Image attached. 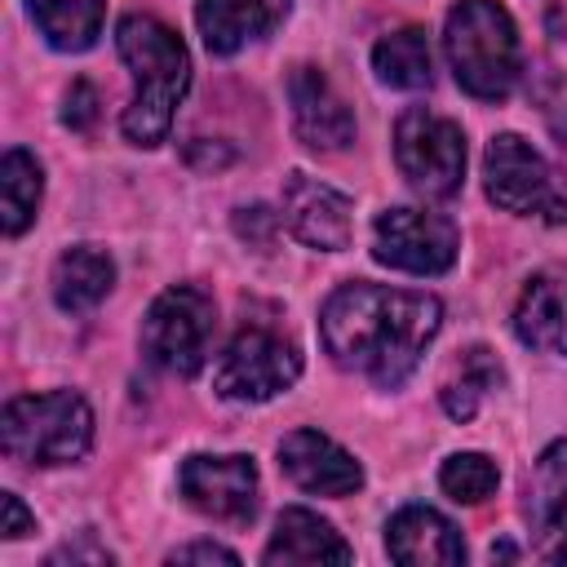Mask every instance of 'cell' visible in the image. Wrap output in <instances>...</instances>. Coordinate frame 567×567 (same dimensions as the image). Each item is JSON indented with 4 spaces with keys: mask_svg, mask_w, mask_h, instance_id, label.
Segmentation results:
<instances>
[{
    "mask_svg": "<svg viewBox=\"0 0 567 567\" xmlns=\"http://www.w3.org/2000/svg\"><path fill=\"white\" fill-rule=\"evenodd\" d=\"M439 323H443L439 297L354 279L323 301L319 337L337 368L359 372L381 390H394L412 377Z\"/></svg>",
    "mask_w": 567,
    "mask_h": 567,
    "instance_id": "1",
    "label": "cell"
},
{
    "mask_svg": "<svg viewBox=\"0 0 567 567\" xmlns=\"http://www.w3.org/2000/svg\"><path fill=\"white\" fill-rule=\"evenodd\" d=\"M115 49L137 80V93H133L120 128L133 146H159L177 115V102L190 89V53H186L182 35L151 13L120 18Z\"/></svg>",
    "mask_w": 567,
    "mask_h": 567,
    "instance_id": "2",
    "label": "cell"
},
{
    "mask_svg": "<svg viewBox=\"0 0 567 567\" xmlns=\"http://www.w3.org/2000/svg\"><path fill=\"white\" fill-rule=\"evenodd\" d=\"M443 49L470 97L501 102L518 80V31L496 0H456L443 22Z\"/></svg>",
    "mask_w": 567,
    "mask_h": 567,
    "instance_id": "3",
    "label": "cell"
},
{
    "mask_svg": "<svg viewBox=\"0 0 567 567\" xmlns=\"http://www.w3.org/2000/svg\"><path fill=\"white\" fill-rule=\"evenodd\" d=\"M0 443L22 465H71L93 447V412L71 390L18 394L4 403Z\"/></svg>",
    "mask_w": 567,
    "mask_h": 567,
    "instance_id": "4",
    "label": "cell"
},
{
    "mask_svg": "<svg viewBox=\"0 0 567 567\" xmlns=\"http://www.w3.org/2000/svg\"><path fill=\"white\" fill-rule=\"evenodd\" d=\"M301 377V350L297 341L275 323V319H248L239 332L226 341L217 368H213V390L235 403H261L284 394Z\"/></svg>",
    "mask_w": 567,
    "mask_h": 567,
    "instance_id": "5",
    "label": "cell"
},
{
    "mask_svg": "<svg viewBox=\"0 0 567 567\" xmlns=\"http://www.w3.org/2000/svg\"><path fill=\"white\" fill-rule=\"evenodd\" d=\"M487 199L514 217H536L545 226L567 221V182L558 168L518 133H496L483 155Z\"/></svg>",
    "mask_w": 567,
    "mask_h": 567,
    "instance_id": "6",
    "label": "cell"
},
{
    "mask_svg": "<svg viewBox=\"0 0 567 567\" xmlns=\"http://www.w3.org/2000/svg\"><path fill=\"white\" fill-rule=\"evenodd\" d=\"M213 328H217L213 297L195 284H173L142 315V354L173 377H195L208 359Z\"/></svg>",
    "mask_w": 567,
    "mask_h": 567,
    "instance_id": "7",
    "label": "cell"
},
{
    "mask_svg": "<svg viewBox=\"0 0 567 567\" xmlns=\"http://www.w3.org/2000/svg\"><path fill=\"white\" fill-rule=\"evenodd\" d=\"M394 159L412 190L425 199H447L465 182V133L456 120L430 106H408L394 124Z\"/></svg>",
    "mask_w": 567,
    "mask_h": 567,
    "instance_id": "8",
    "label": "cell"
},
{
    "mask_svg": "<svg viewBox=\"0 0 567 567\" xmlns=\"http://www.w3.org/2000/svg\"><path fill=\"white\" fill-rule=\"evenodd\" d=\"M461 252V230L443 213L385 208L372 226V257L408 275H443Z\"/></svg>",
    "mask_w": 567,
    "mask_h": 567,
    "instance_id": "9",
    "label": "cell"
},
{
    "mask_svg": "<svg viewBox=\"0 0 567 567\" xmlns=\"http://www.w3.org/2000/svg\"><path fill=\"white\" fill-rule=\"evenodd\" d=\"M177 492L190 509L217 523H248L257 514V465L252 456H186L177 465Z\"/></svg>",
    "mask_w": 567,
    "mask_h": 567,
    "instance_id": "10",
    "label": "cell"
},
{
    "mask_svg": "<svg viewBox=\"0 0 567 567\" xmlns=\"http://www.w3.org/2000/svg\"><path fill=\"white\" fill-rule=\"evenodd\" d=\"M284 221L306 248L341 252L350 244V230H354V204H350V195L332 190L328 182H319L310 173H288Z\"/></svg>",
    "mask_w": 567,
    "mask_h": 567,
    "instance_id": "11",
    "label": "cell"
},
{
    "mask_svg": "<svg viewBox=\"0 0 567 567\" xmlns=\"http://www.w3.org/2000/svg\"><path fill=\"white\" fill-rule=\"evenodd\" d=\"M288 102H292V128L310 151H341L354 137V115L346 97L332 89V80L319 66H292L288 75Z\"/></svg>",
    "mask_w": 567,
    "mask_h": 567,
    "instance_id": "12",
    "label": "cell"
},
{
    "mask_svg": "<svg viewBox=\"0 0 567 567\" xmlns=\"http://www.w3.org/2000/svg\"><path fill=\"white\" fill-rule=\"evenodd\" d=\"M279 465L284 474L301 487V492H315V496H350L363 487V470L359 461L332 443L328 434L319 430H292L279 439Z\"/></svg>",
    "mask_w": 567,
    "mask_h": 567,
    "instance_id": "13",
    "label": "cell"
},
{
    "mask_svg": "<svg viewBox=\"0 0 567 567\" xmlns=\"http://www.w3.org/2000/svg\"><path fill=\"white\" fill-rule=\"evenodd\" d=\"M514 337L540 354H567V261L540 266L514 301Z\"/></svg>",
    "mask_w": 567,
    "mask_h": 567,
    "instance_id": "14",
    "label": "cell"
},
{
    "mask_svg": "<svg viewBox=\"0 0 567 567\" xmlns=\"http://www.w3.org/2000/svg\"><path fill=\"white\" fill-rule=\"evenodd\" d=\"M385 549L394 563L408 567H452L465 558L461 532L430 505H403L385 523Z\"/></svg>",
    "mask_w": 567,
    "mask_h": 567,
    "instance_id": "15",
    "label": "cell"
},
{
    "mask_svg": "<svg viewBox=\"0 0 567 567\" xmlns=\"http://www.w3.org/2000/svg\"><path fill=\"white\" fill-rule=\"evenodd\" d=\"M288 18V0H199L195 22L208 53L230 58L244 44L270 35Z\"/></svg>",
    "mask_w": 567,
    "mask_h": 567,
    "instance_id": "16",
    "label": "cell"
},
{
    "mask_svg": "<svg viewBox=\"0 0 567 567\" xmlns=\"http://www.w3.org/2000/svg\"><path fill=\"white\" fill-rule=\"evenodd\" d=\"M527 518L536 523L540 554L567 558V443H554L527 478Z\"/></svg>",
    "mask_w": 567,
    "mask_h": 567,
    "instance_id": "17",
    "label": "cell"
},
{
    "mask_svg": "<svg viewBox=\"0 0 567 567\" xmlns=\"http://www.w3.org/2000/svg\"><path fill=\"white\" fill-rule=\"evenodd\" d=\"M350 558H354V549L341 540V532L301 505H292L275 518V536L261 549V563H270V567H279V563H350Z\"/></svg>",
    "mask_w": 567,
    "mask_h": 567,
    "instance_id": "18",
    "label": "cell"
},
{
    "mask_svg": "<svg viewBox=\"0 0 567 567\" xmlns=\"http://www.w3.org/2000/svg\"><path fill=\"white\" fill-rule=\"evenodd\" d=\"M115 284V261L97 244H75L53 266V301L71 315L93 310Z\"/></svg>",
    "mask_w": 567,
    "mask_h": 567,
    "instance_id": "19",
    "label": "cell"
},
{
    "mask_svg": "<svg viewBox=\"0 0 567 567\" xmlns=\"http://www.w3.org/2000/svg\"><path fill=\"white\" fill-rule=\"evenodd\" d=\"M501 363H496V354L487 350V346H465L456 359H452V368H447V377H443V385H439V403H443V412L452 416V421H470L483 403H487V394L501 385Z\"/></svg>",
    "mask_w": 567,
    "mask_h": 567,
    "instance_id": "20",
    "label": "cell"
},
{
    "mask_svg": "<svg viewBox=\"0 0 567 567\" xmlns=\"http://www.w3.org/2000/svg\"><path fill=\"white\" fill-rule=\"evenodd\" d=\"M27 9H31V22L40 27V35L53 49L80 53L97 40L106 0H27Z\"/></svg>",
    "mask_w": 567,
    "mask_h": 567,
    "instance_id": "21",
    "label": "cell"
},
{
    "mask_svg": "<svg viewBox=\"0 0 567 567\" xmlns=\"http://www.w3.org/2000/svg\"><path fill=\"white\" fill-rule=\"evenodd\" d=\"M372 71L390 89H425L430 75H434L425 31L421 27H399V31L381 35L377 49H372Z\"/></svg>",
    "mask_w": 567,
    "mask_h": 567,
    "instance_id": "22",
    "label": "cell"
},
{
    "mask_svg": "<svg viewBox=\"0 0 567 567\" xmlns=\"http://www.w3.org/2000/svg\"><path fill=\"white\" fill-rule=\"evenodd\" d=\"M40 190H44V173L35 164L31 151L13 146L4 151L0 159V204H4V235H22L35 217V204H40Z\"/></svg>",
    "mask_w": 567,
    "mask_h": 567,
    "instance_id": "23",
    "label": "cell"
},
{
    "mask_svg": "<svg viewBox=\"0 0 567 567\" xmlns=\"http://www.w3.org/2000/svg\"><path fill=\"white\" fill-rule=\"evenodd\" d=\"M496 483H501V470H496V461L483 456V452H456V456H447L443 470H439V487H443L452 501H461V505L487 501V496L496 492Z\"/></svg>",
    "mask_w": 567,
    "mask_h": 567,
    "instance_id": "24",
    "label": "cell"
},
{
    "mask_svg": "<svg viewBox=\"0 0 567 567\" xmlns=\"http://www.w3.org/2000/svg\"><path fill=\"white\" fill-rule=\"evenodd\" d=\"M62 124H66L71 133H84V128H93V124H97V89H93L89 80H75V84L66 89Z\"/></svg>",
    "mask_w": 567,
    "mask_h": 567,
    "instance_id": "25",
    "label": "cell"
},
{
    "mask_svg": "<svg viewBox=\"0 0 567 567\" xmlns=\"http://www.w3.org/2000/svg\"><path fill=\"white\" fill-rule=\"evenodd\" d=\"M275 226H279V217H275L270 208H261V204L235 213V235L248 239V244H257V248H266V244L275 239Z\"/></svg>",
    "mask_w": 567,
    "mask_h": 567,
    "instance_id": "26",
    "label": "cell"
},
{
    "mask_svg": "<svg viewBox=\"0 0 567 567\" xmlns=\"http://www.w3.org/2000/svg\"><path fill=\"white\" fill-rule=\"evenodd\" d=\"M44 563H49V567H62V563H97V567H102V563H115V554H111L106 545H93V536L84 532L75 545H62V549H53Z\"/></svg>",
    "mask_w": 567,
    "mask_h": 567,
    "instance_id": "27",
    "label": "cell"
},
{
    "mask_svg": "<svg viewBox=\"0 0 567 567\" xmlns=\"http://www.w3.org/2000/svg\"><path fill=\"white\" fill-rule=\"evenodd\" d=\"M0 509H4V523H0V536H4V540H18V536L35 532V514H27V505H22L13 492L0 496Z\"/></svg>",
    "mask_w": 567,
    "mask_h": 567,
    "instance_id": "28",
    "label": "cell"
},
{
    "mask_svg": "<svg viewBox=\"0 0 567 567\" xmlns=\"http://www.w3.org/2000/svg\"><path fill=\"white\" fill-rule=\"evenodd\" d=\"M168 563H239L235 549L226 545H213V540H195V545H177L168 554Z\"/></svg>",
    "mask_w": 567,
    "mask_h": 567,
    "instance_id": "29",
    "label": "cell"
}]
</instances>
